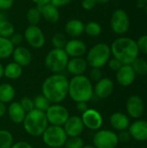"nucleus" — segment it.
Segmentation results:
<instances>
[{"label":"nucleus","instance_id":"f257e3e1","mask_svg":"<svg viewBox=\"0 0 147 148\" xmlns=\"http://www.w3.org/2000/svg\"><path fill=\"white\" fill-rule=\"evenodd\" d=\"M68 80L62 74H52L42 82V93L52 104H59L68 95Z\"/></svg>","mask_w":147,"mask_h":148},{"label":"nucleus","instance_id":"f03ea898","mask_svg":"<svg viewBox=\"0 0 147 148\" xmlns=\"http://www.w3.org/2000/svg\"><path fill=\"white\" fill-rule=\"evenodd\" d=\"M111 54L123 65H130L139 56V49L134 39L127 36L116 38L110 46Z\"/></svg>","mask_w":147,"mask_h":148},{"label":"nucleus","instance_id":"7ed1b4c3","mask_svg":"<svg viewBox=\"0 0 147 148\" xmlns=\"http://www.w3.org/2000/svg\"><path fill=\"white\" fill-rule=\"evenodd\" d=\"M68 95L75 102H88L94 95L90 79L84 75L73 76L68 82Z\"/></svg>","mask_w":147,"mask_h":148},{"label":"nucleus","instance_id":"20e7f679","mask_svg":"<svg viewBox=\"0 0 147 148\" xmlns=\"http://www.w3.org/2000/svg\"><path fill=\"white\" fill-rule=\"evenodd\" d=\"M22 124L24 131L33 137L42 136L49 126L45 112L37 109L28 112Z\"/></svg>","mask_w":147,"mask_h":148},{"label":"nucleus","instance_id":"39448f33","mask_svg":"<svg viewBox=\"0 0 147 148\" xmlns=\"http://www.w3.org/2000/svg\"><path fill=\"white\" fill-rule=\"evenodd\" d=\"M111 55L110 46L105 42H99L88 51L86 61L91 68L101 69L107 63Z\"/></svg>","mask_w":147,"mask_h":148},{"label":"nucleus","instance_id":"423d86ee","mask_svg":"<svg viewBox=\"0 0 147 148\" xmlns=\"http://www.w3.org/2000/svg\"><path fill=\"white\" fill-rule=\"evenodd\" d=\"M69 60L64 49H52L45 56L44 64L46 69L53 74H61L66 69Z\"/></svg>","mask_w":147,"mask_h":148},{"label":"nucleus","instance_id":"0eeeda50","mask_svg":"<svg viewBox=\"0 0 147 148\" xmlns=\"http://www.w3.org/2000/svg\"><path fill=\"white\" fill-rule=\"evenodd\" d=\"M42 141L49 148H59L64 147L68 136L62 127L49 125L43 132Z\"/></svg>","mask_w":147,"mask_h":148},{"label":"nucleus","instance_id":"6e6552de","mask_svg":"<svg viewBox=\"0 0 147 148\" xmlns=\"http://www.w3.org/2000/svg\"><path fill=\"white\" fill-rule=\"evenodd\" d=\"M49 125L62 127L66 121L68 119L69 113L68 109L59 104H52L45 112Z\"/></svg>","mask_w":147,"mask_h":148},{"label":"nucleus","instance_id":"1a4fd4ad","mask_svg":"<svg viewBox=\"0 0 147 148\" xmlns=\"http://www.w3.org/2000/svg\"><path fill=\"white\" fill-rule=\"evenodd\" d=\"M110 27L117 35L126 33L130 27V20L126 11L122 9H117L114 10L111 16Z\"/></svg>","mask_w":147,"mask_h":148},{"label":"nucleus","instance_id":"9d476101","mask_svg":"<svg viewBox=\"0 0 147 148\" xmlns=\"http://www.w3.org/2000/svg\"><path fill=\"white\" fill-rule=\"evenodd\" d=\"M93 142L96 148H115L119 143V138L114 132L102 129L94 134Z\"/></svg>","mask_w":147,"mask_h":148},{"label":"nucleus","instance_id":"9b49d317","mask_svg":"<svg viewBox=\"0 0 147 148\" xmlns=\"http://www.w3.org/2000/svg\"><path fill=\"white\" fill-rule=\"evenodd\" d=\"M23 38L33 49H41L46 42L45 35L38 25H29L24 30Z\"/></svg>","mask_w":147,"mask_h":148},{"label":"nucleus","instance_id":"f8f14e48","mask_svg":"<svg viewBox=\"0 0 147 148\" xmlns=\"http://www.w3.org/2000/svg\"><path fill=\"white\" fill-rule=\"evenodd\" d=\"M81 118L84 127L92 131L100 130L103 123V119L100 112L93 108H88L81 114Z\"/></svg>","mask_w":147,"mask_h":148},{"label":"nucleus","instance_id":"ddd939ff","mask_svg":"<svg viewBox=\"0 0 147 148\" xmlns=\"http://www.w3.org/2000/svg\"><path fill=\"white\" fill-rule=\"evenodd\" d=\"M64 50L68 57H81L86 54L88 48L87 44L82 40L78 38H72L67 41Z\"/></svg>","mask_w":147,"mask_h":148},{"label":"nucleus","instance_id":"4468645a","mask_svg":"<svg viewBox=\"0 0 147 148\" xmlns=\"http://www.w3.org/2000/svg\"><path fill=\"white\" fill-rule=\"evenodd\" d=\"M62 127L68 137H75L81 134L85 127L80 116L72 115L68 117Z\"/></svg>","mask_w":147,"mask_h":148},{"label":"nucleus","instance_id":"2eb2a0df","mask_svg":"<svg viewBox=\"0 0 147 148\" xmlns=\"http://www.w3.org/2000/svg\"><path fill=\"white\" fill-rule=\"evenodd\" d=\"M126 108L127 114L134 119H139L142 116L144 113V102L141 97L139 95H132L128 98Z\"/></svg>","mask_w":147,"mask_h":148},{"label":"nucleus","instance_id":"dca6fc26","mask_svg":"<svg viewBox=\"0 0 147 148\" xmlns=\"http://www.w3.org/2000/svg\"><path fill=\"white\" fill-rule=\"evenodd\" d=\"M128 132L130 136L138 141L147 140V121L139 120L134 121L129 126Z\"/></svg>","mask_w":147,"mask_h":148},{"label":"nucleus","instance_id":"f3484780","mask_svg":"<svg viewBox=\"0 0 147 148\" xmlns=\"http://www.w3.org/2000/svg\"><path fill=\"white\" fill-rule=\"evenodd\" d=\"M135 78L136 74L131 65H122L121 68L116 71V80L118 83L123 87H127L133 84Z\"/></svg>","mask_w":147,"mask_h":148},{"label":"nucleus","instance_id":"a211bd4d","mask_svg":"<svg viewBox=\"0 0 147 148\" xmlns=\"http://www.w3.org/2000/svg\"><path fill=\"white\" fill-rule=\"evenodd\" d=\"M11 56L13 57L14 62L21 67H26L32 62V54L30 50L23 46L15 47Z\"/></svg>","mask_w":147,"mask_h":148},{"label":"nucleus","instance_id":"6ab92c4d","mask_svg":"<svg viewBox=\"0 0 147 148\" xmlns=\"http://www.w3.org/2000/svg\"><path fill=\"white\" fill-rule=\"evenodd\" d=\"M88 62L86 59H84L82 56L81 57H72L69 58L66 69L67 71L72 75H83V73L87 70L88 69Z\"/></svg>","mask_w":147,"mask_h":148},{"label":"nucleus","instance_id":"aec40b11","mask_svg":"<svg viewBox=\"0 0 147 148\" xmlns=\"http://www.w3.org/2000/svg\"><path fill=\"white\" fill-rule=\"evenodd\" d=\"M113 82L111 79L107 77H102L98 81L94 88V94L99 98H107L113 91Z\"/></svg>","mask_w":147,"mask_h":148},{"label":"nucleus","instance_id":"412c9836","mask_svg":"<svg viewBox=\"0 0 147 148\" xmlns=\"http://www.w3.org/2000/svg\"><path fill=\"white\" fill-rule=\"evenodd\" d=\"M85 23L77 18L68 20L64 26V30L67 35L73 38H77L84 33Z\"/></svg>","mask_w":147,"mask_h":148},{"label":"nucleus","instance_id":"4be33fe9","mask_svg":"<svg viewBox=\"0 0 147 148\" xmlns=\"http://www.w3.org/2000/svg\"><path fill=\"white\" fill-rule=\"evenodd\" d=\"M7 112L10 120L15 124H22L27 114L21 104L17 101L10 102V106L7 108Z\"/></svg>","mask_w":147,"mask_h":148},{"label":"nucleus","instance_id":"5701e85b","mask_svg":"<svg viewBox=\"0 0 147 148\" xmlns=\"http://www.w3.org/2000/svg\"><path fill=\"white\" fill-rule=\"evenodd\" d=\"M110 125L117 131H125L130 126V120L126 114L116 112L110 116Z\"/></svg>","mask_w":147,"mask_h":148},{"label":"nucleus","instance_id":"b1692460","mask_svg":"<svg viewBox=\"0 0 147 148\" xmlns=\"http://www.w3.org/2000/svg\"><path fill=\"white\" fill-rule=\"evenodd\" d=\"M42 17L44 18L45 21L50 23H55L60 19V12L59 9L53 5L51 3H49L43 6L39 7Z\"/></svg>","mask_w":147,"mask_h":148},{"label":"nucleus","instance_id":"393cba45","mask_svg":"<svg viewBox=\"0 0 147 148\" xmlns=\"http://www.w3.org/2000/svg\"><path fill=\"white\" fill-rule=\"evenodd\" d=\"M16 90L10 83L0 84V101L3 103H10L15 98Z\"/></svg>","mask_w":147,"mask_h":148},{"label":"nucleus","instance_id":"a878e982","mask_svg":"<svg viewBox=\"0 0 147 148\" xmlns=\"http://www.w3.org/2000/svg\"><path fill=\"white\" fill-rule=\"evenodd\" d=\"M23 74V67L12 62L3 67V76L10 80L18 79Z\"/></svg>","mask_w":147,"mask_h":148},{"label":"nucleus","instance_id":"bb28decb","mask_svg":"<svg viewBox=\"0 0 147 148\" xmlns=\"http://www.w3.org/2000/svg\"><path fill=\"white\" fill-rule=\"evenodd\" d=\"M15 46L10 38L0 36V59H6L12 56Z\"/></svg>","mask_w":147,"mask_h":148},{"label":"nucleus","instance_id":"cd10ccee","mask_svg":"<svg viewBox=\"0 0 147 148\" xmlns=\"http://www.w3.org/2000/svg\"><path fill=\"white\" fill-rule=\"evenodd\" d=\"M102 28L101 25L95 21H90L85 24L84 32L91 37H96L101 34Z\"/></svg>","mask_w":147,"mask_h":148},{"label":"nucleus","instance_id":"c85d7f7f","mask_svg":"<svg viewBox=\"0 0 147 148\" xmlns=\"http://www.w3.org/2000/svg\"><path fill=\"white\" fill-rule=\"evenodd\" d=\"M42 18L41 11L39 7H32L28 10L26 13V19L29 25H37Z\"/></svg>","mask_w":147,"mask_h":148},{"label":"nucleus","instance_id":"c756f323","mask_svg":"<svg viewBox=\"0 0 147 148\" xmlns=\"http://www.w3.org/2000/svg\"><path fill=\"white\" fill-rule=\"evenodd\" d=\"M136 75H147V62L145 59L137 57L131 64Z\"/></svg>","mask_w":147,"mask_h":148},{"label":"nucleus","instance_id":"7c9ffc66","mask_svg":"<svg viewBox=\"0 0 147 148\" xmlns=\"http://www.w3.org/2000/svg\"><path fill=\"white\" fill-rule=\"evenodd\" d=\"M14 143L12 134L5 129L0 130V148H10Z\"/></svg>","mask_w":147,"mask_h":148},{"label":"nucleus","instance_id":"2f4dec72","mask_svg":"<svg viewBox=\"0 0 147 148\" xmlns=\"http://www.w3.org/2000/svg\"><path fill=\"white\" fill-rule=\"evenodd\" d=\"M14 33L15 27L8 19L0 22V36L10 38Z\"/></svg>","mask_w":147,"mask_h":148},{"label":"nucleus","instance_id":"473e14b6","mask_svg":"<svg viewBox=\"0 0 147 148\" xmlns=\"http://www.w3.org/2000/svg\"><path fill=\"white\" fill-rule=\"evenodd\" d=\"M33 101H34L35 109H37V110H40L42 112H46V110L51 105L49 101L43 95H40L36 96L33 99Z\"/></svg>","mask_w":147,"mask_h":148},{"label":"nucleus","instance_id":"72a5a7b5","mask_svg":"<svg viewBox=\"0 0 147 148\" xmlns=\"http://www.w3.org/2000/svg\"><path fill=\"white\" fill-rule=\"evenodd\" d=\"M67 41L68 40L66 39V36L62 33L57 32L52 36L51 43L55 49H64Z\"/></svg>","mask_w":147,"mask_h":148},{"label":"nucleus","instance_id":"f704fd0d","mask_svg":"<svg viewBox=\"0 0 147 148\" xmlns=\"http://www.w3.org/2000/svg\"><path fill=\"white\" fill-rule=\"evenodd\" d=\"M84 146V140L80 136L68 137L64 145L66 148H82Z\"/></svg>","mask_w":147,"mask_h":148},{"label":"nucleus","instance_id":"c9c22d12","mask_svg":"<svg viewBox=\"0 0 147 148\" xmlns=\"http://www.w3.org/2000/svg\"><path fill=\"white\" fill-rule=\"evenodd\" d=\"M19 103L21 104V106L23 107V108L24 109V111H25L26 113L30 112L31 110L35 109L33 99H31L30 97L25 96V97L22 98L21 101H19Z\"/></svg>","mask_w":147,"mask_h":148},{"label":"nucleus","instance_id":"e433bc0d","mask_svg":"<svg viewBox=\"0 0 147 148\" xmlns=\"http://www.w3.org/2000/svg\"><path fill=\"white\" fill-rule=\"evenodd\" d=\"M137 45L139 52H142L147 55V34L141 36L137 41Z\"/></svg>","mask_w":147,"mask_h":148},{"label":"nucleus","instance_id":"4c0bfd02","mask_svg":"<svg viewBox=\"0 0 147 148\" xmlns=\"http://www.w3.org/2000/svg\"><path fill=\"white\" fill-rule=\"evenodd\" d=\"M102 78V72L101 70V69H97V68H92V70L89 73V79L90 81H94V82H98Z\"/></svg>","mask_w":147,"mask_h":148},{"label":"nucleus","instance_id":"58836bf2","mask_svg":"<svg viewBox=\"0 0 147 148\" xmlns=\"http://www.w3.org/2000/svg\"><path fill=\"white\" fill-rule=\"evenodd\" d=\"M107 64H108V67L110 68V69H112L113 71H118L123 65L118 59H116L114 57L110 58L107 62Z\"/></svg>","mask_w":147,"mask_h":148},{"label":"nucleus","instance_id":"ea45409f","mask_svg":"<svg viewBox=\"0 0 147 148\" xmlns=\"http://www.w3.org/2000/svg\"><path fill=\"white\" fill-rule=\"evenodd\" d=\"M23 36L20 33H14L10 37V42H12V44L16 47L17 46H21V43L23 42Z\"/></svg>","mask_w":147,"mask_h":148},{"label":"nucleus","instance_id":"a19ab883","mask_svg":"<svg viewBox=\"0 0 147 148\" xmlns=\"http://www.w3.org/2000/svg\"><path fill=\"white\" fill-rule=\"evenodd\" d=\"M81 2L82 9L85 10H91L97 4L95 0H81Z\"/></svg>","mask_w":147,"mask_h":148},{"label":"nucleus","instance_id":"79ce46f5","mask_svg":"<svg viewBox=\"0 0 147 148\" xmlns=\"http://www.w3.org/2000/svg\"><path fill=\"white\" fill-rule=\"evenodd\" d=\"M13 4L14 0H0V10H8L13 6Z\"/></svg>","mask_w":147,"mask_h":148},{"label":"nucleus","instance_id":"37998d69","mask_svg":"<svg viewBox=\"0 0 147 148\" xmlns=\"http://www.w3.org/2000/svg\"><path fill=\"white\" fill-rule=\"evenodd\" d=\"M73 0H51L50 3L59 9L60 7H63L69 4Z\"/></svg>","mask_w":147,"mask_h":148},{"label":"nucleus","instance_id":"c03bdc74","mask_svg":"<svg viewBox=\"0 0 147 148\" xmlns=\"http://www.w3.org/2000/svg\"><path fill=\"white\" fill-rule=\"evenodd\" d=\"M10 148H33V147L26 141H17L13 143Z\"/></svg>","mask_w":147,"mask_h":148},{"label":"nucleus","instance_id":"a18cd8bd","mask_svg":"<svg viewBox=\"0 0 147 148\" xmlns=\"http://www.w3.org/2000/svg\"><path fill=\"white\" fill-rule=\"evenodd\" d=\"M75 107H76V109H77L80 113H81V114H83L85 111H87V110L88 109V102H84V101L76 102Z\"/></svg>","mask_w":147,"mask_h":148},{"label":"nucleus","instance_id":"49530a36","mask_svg":"<svg viewBox=\"0 0 147 148\" xmlns=\"http://www.w3.org/2000/svg\"><path fill=\"white\" fill-rule=\"evenodd\" d=\"M130 134H129V132H126V130H125V131H121L120 132V134L118 135V138H119V141L120 140H121V141H123V142H126V141H128L129 140V139H130Z\"/></svg>","mask_w":147,"mask_h":148},{"label":"nucleus","instance_id":"de8ad7c7","mask_svg":"<svg viewBox=\"0 0 147 148\" xmlns=\"http://www.w3.org/2000/svg\"><path fill=\"white\" fill-rule=\"evenodd\" d=\"M32 3H34L37 7H41V6H43L49 3H50L51 0H30Z\"/></svg>","mask_w":147,"mask_h":148},{"label":"nucleus","instance_id":"09e8293b","mask_svg":"<svg viewBox=\"0 0 147 148\" xmlns=\"http://www.w3.org/2000/svg\"><path fill=\"white\" fill-rule=\"evenodd\" d=\"M6 113H7V108L5 106V103L0 101V118L4 116Z\"/></svg>","mask_w":147,"mask_h":148},{"label":"nucleus","instance_id":"8fccbe9b","mask_svg":"<svg viewBox=\"0 0 147 148\" xmlns=\"http://www.w3.org/2000/svg\"><path fill=\"white\" fill-rule=\"evenodd\" d=\"M147 4V0H137L136 5L139 9H143Z\"/></svg>","mask_w":147,"mask_h":148},{"label":"nucleus","instance_id":"3c124183","mask_svg":"<svg viewBox=\"0 0 147 148\" xmlns=\"http://www.w3.org/2000/svg\"><path fill=\"white\" fill-rule=\"evenodd\" d=\"M6 19H7V17H6V15H5L4 11L0 10V22L3 21V20H6Z\"/></svg>","mask_w":147,"mask_h":148},{"label":"nucleus","instance_id":"603ef678","mask_svg":"<svg viewBox=\"0 0 147 148\" xmlns=\"http://www.w3.org/2000/svg\"><path fill=\"white\" fill-rule=\"evenodd\" d=\"M3 76V64L0 62V79Z\"/></svg>","mask_w":147,"mask_h":148},{"label":"nucleus","instance_id":"864d4df0","mask_svg":"<svg viewBox=\"0 0 147 148\" xmlns=\"http://www.w3.org/2000/svg\"><path fill=\"white\" fill-rule=\"evenodd\" d=\"M97 3H107L111 0H95Z\"/></svg>","mask_w":147,"mask_h":148},{"label":"nucleus","instance_id":"5fc2aeb1","mask_svg":"<svg viewBox=\"0 0 147 148\" xmlns=\"http://www.w3.org/2000/svg\"><path fill=\"white\" fill-rule=\"evenodd\" d=\"M82 148H96L94 146H92V145H87V146H84Z\"/></svg>","mask_w":147,"mask_h":148},{"label":"nucleus","instance_id":"6e6d98bb","mask_svg":"<svg viewBox=\"0 0 147 148\" xmlns=\"http://www.w3.org/2000/svg\"><path fill=\"white\" fill-rule=\"evenodd\" d=\"M144 10H145V12L146 13V15H147V4H146V7L144 8Z\"/></svg>","mask_w":147,"mask_h":148},{"label":"nucleus","instance_id":"4d7b16f0","mask_svg":"<svg viewBox=\"0 0 147 148\" xmlns=\"http://www.w3.org/2000/svg\"><path fill=\"white\" fill-rule=\"evenodd\" d=\"M59 148H66L65 147H59Z\"/></svg>","mask_w":147,"mask_h":148},{"label":"nucleus","instance_id":"13d9d810","mask_svg":"<svg viewBox=\"0 0 147 148\" xmlns=\"http://www.w3.org/2000/svg\"><path fill=\"white\" fill-rule=\"evenodd\" d=\"M79 1H81V0H79Z\"/></svg>","mask_w":147,"mask_h":148}]
</instances>
